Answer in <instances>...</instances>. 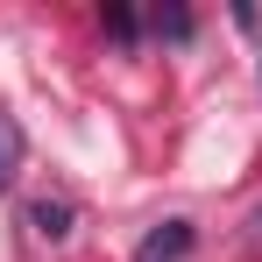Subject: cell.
<instances>
[{
	"label": "cell",
	"mask_w": 262,
	"mask_h": 262,
	"mask_svg": "<svg viewBox=\"0 0 262 262\" xmlns=\"http://www.w3.org/2000/svg\"><path fill=\"white\" fill-rule=\"evenodd\" d=\"M191 241H199V227H191V220H156V227L142 234L135 262H184V255H191Z\"/></svg>",
	"instance_id": "6da1fadb"
},
{
	"label": "cell",
	"mask_w": 262,
	"mask_h": 262,
	"mask_svg": "<svg viewBox=\"0 0 262 262\" xmlns=\"http://www.w3.org/2000/svg\"><path fill=\"white\" fill-rule=\"evenodd\" d=\"M21 149H29V142H21V121H14V114L0 106V191H7V184L21 177Z\"/></svg>",
	"instance_id": "7a4b0ae2"
},
{
	"label": "cell",
	"mask_w": 262,
	"mask_h": 262,
	"mask_svg": "<svg viewBox=\"0 0 262 262\" xmlns=\"http://www.w3.org/2000/svg\"><path fill=\"white\" fill-rule=\"evenodd\" d=\"M71 206H64V199H36V206H29V227H36V234H43V241H64V234H71Z\"/></svg>",
	"instance_id": "3957f363"
},
{
	"label": "cell",
	"mask_w": 262,
	"mask_h": 262,
	"mask_svg": "<svg viewBox=\"0 0 262 262\" xmlns=\"http://www.w3.org/2000/svg\"><path fill=\"white\" fill-rule=\"evenodd\" d=\"M156 29H163L170 43H184V36H191V14H184V7H156Z\"/></svg>",
	"instance_id": "277c9868"
},
{
	"label": "cell",
	"mask_w": 262,
	"mask_h": 262,
	"mask_svg": "<svg viewBox=\"0 0 262 262\" xmlns=\"http://www.w3.org/2000/svg\"><path fill=\"white\" fill-rule=\"evenodd\" d=\"M106 29H114V36L128 43V36H135V14H128V7H106Z\"/></svg>",
	"instance_id": "5b68a950"
}]
</instances>
